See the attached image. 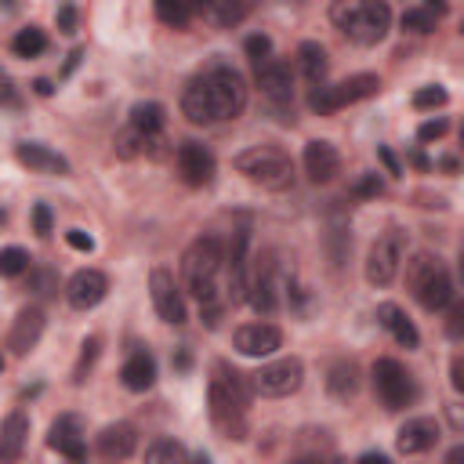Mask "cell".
Segmentation results:
<instances>
[{"label": "cell", "mask_w": 464, "mask_h": 464, "mask_svg": "<svg viewBox=\"0 0 464 464\" xmlns=\"http://www.w3.org/2000/svg\"><path fill=\"white\" fill-rule=\"evenodd\" d=\"M11 51H14L18 58H40V54L47 51V33H44L40 25H25V29L14 33Z\"/></svg>", "instance_id": "31"}, {"label": "cell", "mask_w": 464, "mask_h": 464, "mask_svg": "<svg viewBox=\"0 0 464 464\" xmlns=\"http://www.w3.org/2000/svg\"><path fill=\"white\" fill-rule=\"evenodd\" d=\"M207 399H210L214 428L225 439H246V402H250V392H246L243 373H236L225 362H218L214 377H210V395Z\"/></svg>", "instance_id": "2"}, {"label": "cell", "mask_w": 464, "mask_h": 464, "mask_svg": "<svg viewBox=\"0 0 464 464\" xmlns=\"http://www.w3.org/2000/svg\"><path fill=\"white\" fill-rule=\"evenodd\" d=\"M377 91H381V76L355 72V76H348L341 83H315L312 94H308V109L319 112V116H330V112H337L344 105H355L362 98H373Z\"/></svg>", "instance_id": "7"}, {"label": "cell", "mask_w": 464, "mask_h": 464, "mask_svg": "<svg viewBox=\"0 0 464 464\" xmlns=\"http://www.w3.org/2000/svg\"><path fill=\"white\" fill-rule=\"evenodd\" d=\"M40 334H44V312L40 308H22L14 315V323H11V330H7V352L14 359L25 355V352H33L36 341H40Z\"/></svg>", "instance_id": "20"}, {"label": "cell", "mask_w": 464, "mask_h": 464, "mask_svg": "<svg viewBox=\"0 0 464 464\" xmlns=\"http://www.w3.org/2000/svg\"><path fill=\"white\" fill-rule=\"evenodd\" d=\"M134 446H138V431H134V424H127V420L102 428L98 439H94V450H98V457H105V460H127V457L134 453Z\"/></svg>", "instance_id": "22"}, {"label": "cell", "mask_w": 464, "mask_h": 464, "mask_svg": "<svg viewBox=\"0 0 464 464\" xmlns=\"http://www.w3.org/2000/svg\"><path fill=\"white\" fill-rule=\"evenodd\" d=\"M377 156H381V163L388 167V174H392V178H399V174H402V167H399V160L392 156V149H388V145H381V149H377Z\"/></svg>", "instance_id": "47"}, {"label": "cell", "mask_w": 464, "mask_h": 464, "mask_svg": "<svg viewBox=\"0 0 464 464\" xmlns=\"http://www.w3.org/2000/svg\"><path fill=\"white\" fill-rule=\"evenodd\" d=\"M446 334H450L453 341L464 337V301H450V304H446Z\"/></svg>", "instance_id": "38"}, {"label": "cell", "mask_w": 464, "mask_h": 464, "mask_svg": "<svg viewBox=\"0 0 464 464\" xmlns=\"http://www.w3.org/2000/svg\"><path fill=\"white\" fill-rule=\"evenodd\" d=\"M254 80L257 87L272 98V102H290L294 98V72L283 58H265V62H254Z\"/></svg>", "instance_id": "17"}, {"label": "cell", "mask_w": 464, "mask_h": 464, "mask_svg": "<svg viewBox=\"0 0 464 464\" xmlns=\"http://www.w3.org/2000/svg\"><path fill=\"white\" fill-rule=\"evenodd\" d=\"M33 290L47 297V294H54V290H58V279H54L47 268H36V272H33Z\"/></svg>", "instance_id": "44"}, {"label": "cell", "mask_w": 464, "mask_h": 464, "mask_svg": "<svg viewBox=\"0 0 464 464\" xmlns=\"http://www.w3.org/2000/svg\"><path fill=\"white\" fill-rule=\"evenodd\" d=\"M402 257H406V232L402 228H384L370 254H366V283L370 286H392L399 268H402Z\"/></svg>", "instance_id": "8"}, {"label": "cell", "mask_w": 464, "mask_h": 464, "mask_svg": "<svg viewBox=\"0 0 464 464\" xmlns=\"http://www.w3.org/2000/svg\"><path fill=\"white\" fill-rule=\"evenodd\" d=\"M406 286L424 312H442L453 301V279L439 254L420 250L406 261Z\"/></svg>", "instance_id": "5"}, {"label": "cell", "mask_w": 464, "mask_h": 464, "mask_svg": "<svg viewBox=\"0 0 464 464\" xmlns=\"http://www.w3.org/2000/svg\"><path fill=\"white\" fill-rule=\"evenodd\" d=\"M439 420L435 417H413V420H406L402 428H399V435H395V446H399V453H406V457H413V453H424V450H431L435 442H439Z\"/></svg>", "instance_id": "21"}, {"label": "cell", "mask_w": 464, "mask_h": 464, "mask_svg": "<svg viewBox=\"0 0 464 464\" xmlns=\"http://www.w3.org/2000/svg\"><path fill=\"white\" fill-rule=\"evenodd\" d=\"M301 160H304L308 181H315V185H326V181H334V178L341 174V152H337L330 141H323V138L308 141Z\"/></svg>", "instance_id": "18"}, {"label": "cell", "mask_w": 464, "mask_h": 464, "mask_svg": "<svg viewBox=\"0 0 464 464\" xmlns=\"http://www.w3.org/2000/svg\"><path fill=\"white\" fill-rule=\"evenodd\" d=\"M145 460H152V464H174V460H188V450L181 446V442H174V439H152L149 446H145Z\"/></svg>", "instance_id": "33"}, {"label": "cell", "mask_w": 464, "mask_h": 464, "mask_svg": "<svg viewBox=\"0 0 464 464\" xmlns=\"http://www.w3.org/2000/svg\"><path fill=\"white\" fill-rule=\"evenodd\" d=\"M460 276H464V246H460Z\"/></svg>", "instance_id": "55"}, {"label": "cell", "mask_w": 464, "mask_h": 464, "mask_svg": "<svg viewBox=\"0 0 464 464\" xmlns=\"http://www.w3.org/2000/svg\"><path fill=\"white\" fill-rule=\"evenodd\" d=\"M304 381V362L297 355H286V359H272L265 362L261 370L250 373V388L265 399H283V395H294Z\"/></svg>", "instance_id": "10"}, {"label": "cell", "mask_w": 464, "mask_h": 464, "mask_svg": "<svg viewBox=\"0 0 464 464\" xmlns=\"http://www.w3.org/2000/svg\"><path fill=\"white\" fill-rule=\"evenodd\" d=\"M232 344H236L239 355L265 359V355H272V352L283 344V334H279V326H272V323H246V326H239V330L232 334Z\"/></svg>", "instance_id": "15"}, {"label": "cell", "mask_w": 464, "mask_h": 464, "mask_svg": "<svg viewBox=\"0 0 464 464\" xmlns=\"http://www.w3.org/2000/svg\"><path fill=\"white\" fill-rule=\"evenodd\" d=\"M373 392H377L384 410H406L417 399V384H413L410 370L388 355L373 362Z\"/></svg>", "instance_id": "9"}, {"label": "cell", "mask_w": 464, "mask_h": 464, "mask_svg": "<svg viewBox=\"0 0 464 464\" xmlns=\"http://www.w3.org/2000/svg\"><path fill=\"white\" fill-rule=\"evenodd\" d=\"M246 246H250V232L236 228L228 246H225V272H228V301L239 304L246 301V286H250V268H246Z\"/></svg>", "instance_id": "13"}, {"label": "cell", "mask_w": 464, "mask_h": 464, "mask_svg": "<svg viewBox=\"0 0 464 464\" xmlns=\"http://www.w3.org/2000/svg\"><path fill=\"white\" fill-rule=\"evenodd\" d=\"M105 294H109V279H105V272H98V268H80V272L65 283V297H69V304H72L76 312H87V308L102 304Z\"/></svg>", "instance_id": "14"}, {"label": "cell", "mask_w": 464, "mask_h": 464, "mask_svg": "<svg viewBox=\"0 0 464 464\" xmlns=\"http://www.w3.org/2000/svg\"><path fill=\"white\" fill-rule=\"evenodd\" d=\"M243 109H246V83L225 62L207 65L181 91V116L188 123H203L207 127V123L236 120Z\"/></svg>", "instance_id": "1"}, {"label": "cell", "mask_w": 464, "mask_h": 464, "mask_svg": "<svg viewBox=\"0 0 464 464\" xmlns=\"http://www.w3.org/2000/svg\"><path fill=\"white\" fill-rule=\"evenodd\" d=\"M355 388H359V370H355V362H348V359L334 362L330 373H326V392H330L334 399H352Z\"/></svg>", "instance_id": "27"}, {"label": "cell", "mask_w": 464, "mask_h": 464, "mask_svg": "<svg viewBox=\"0 0 464 464\" xmlns=\"http://www.w3.org/2000/svg\"><path fill=\"white\" fill-rule=\"evenodd\" d=\"M4 102H7L11 109L18 105V98H14V83H11V80H4Z\"/></svg>", "instance_id": "49"}, {"label": "cell", "mask_w": 464, "mask_h": 464, "mask_svg": "<svg viewBox=\"0 0 464 464\" xmlns=\"http://www.w3.org/2000/svg\"><path fill=\"white\" fill-rule=\"evenodd\" d=\"M460 36H464V25H460Z\"/></svg>", "instance_id": "56"}, {"label": "cell", "mask_w": 464, "mask_h": 464, "mask_svg": "<svg viewBox=\"0 0 464 464\" xmlns=\"http://www.w3.org/2000/svg\"><path fill=\"white\" fill-rule=\"evenodd\" d=\"M450 381H453V388L464 395V355H457V359L450 362Z\"/></svg>", "instance_id": "46"}, {"label": "cell", "mask_w": 464, "mask_h": 464, "mask_svg": "<svg viewBox=\"0 0 464 464\" xmlns=\"http://www.w3.org/2000/svg\"><path fill=\"white\" fill-rule=\"evenodd\" d=\"M29 268V254L22 250V246H4L0 250V272L4 276H18V272H25Z\"/></svg>", "instance_id": "36"}, {"label": "cell", "mask_w": 464, "mask_h": 464, "mask_svg": "<svg viewBox=\"0 0 464 464\" xmlns=\"http://www.w3.org/2000/svg\"><path fill=\"white\" fill-rule=\"evenodd\" d=\"M272 4H304V0H272Z\"/></svg>", "instance_id": "54"}, {"label": "cell", "mask_w": 464, "mask_h": 464, "mask_svg": "<svg viewBox=\"0 0 464 464\" xmlns=\"http://www.w3.org/2000/svg\"><path fill=\"white\" fill-rule=\"evenodd\" d=\"M65 243H69L72 250H80V254H91V250H94V239H91L83 228H69V232H65Z\"/></svg>", "instance_id": "43"}, {"label": "cell", "mask_w": 464, "mask_h": 464, "mask_svg": "<svg viewBox=\"0 0 464 464\" xmlns=\"http://www.w3.org/2000/svg\"><path fill=\"white\" fill-rule=\"evenodd\" d=\"M152 7L160 14V22L170 25V29H185L192 22V4L188 0H152Z\"/></svg>", "instance_id": "32"}, {"label": "cell", "mask_w": 464, "mask_h": 464, "mask_svg": "<svg viewBox=\"0 0 464 464\" xmlns=\"http://www.w3.org/2000/svg\"><path fill=\"white\" fill-rule=\"evenodd\" d=\"M446 127H450V123H446L442 116H435V120H424V123L417 127V138H420V141H435V138H442V134H446Z\"/></svg>", "instance_id": "40"}, {"label": "cell", "mask_w": 464, "mask_h": 464, "mask_svg": "<svg viewBox=\"0 0 464 464\" xmlns=\"http://www.w3.org/2000/svg\"><path fill=\"white\" fill-rule=\"evenodd\" d=\"M330 22L359 47H373L392 29V11L384 0H334Z\"/></svg>", "instance_id": "3"}, {"label": "cell", "mask_w": 464, "mask_h": 464, "mask_svg": "<svg viewBox=\"0 0 464 464\" xmlns=\"http://www.w3.org/2000/svg\"><path fill=\"white\" fill-rule=\"evenodd\" d=\"M381 192H384V181L377 174H362L355 181V196H381Z\"/></svg>", "instance_id": "42"}, {"label": "cell", "mask_w": 464, "mask_h": 464, "mask_svg": "<svg viewBox=\"0 0 464 464\" xmlns=\"http://www.w3.org/2000/svg\"><path fill=\"white\" fill-rule=\"evenodd\" d=\"M435 18H439V11H431V7H406L402 11V29H410V33H431L435 29Z\"/></svg>", "instance_id": "34"}, {"label": "cell", "mask_w": 464, "mask_h": 464, "mask_svg": "<svg viewBox=\"0 0 464 464\" xmlns=\"http://www.w3.org/2000/svg\"><path fill=\"white\" fill-rule=\"evenodd\" d=\"M460 134H464V130H460Z\"/></svg>", "instance_id": "57"}, {"label": "cell", "mask_w": 464, "mask_h": 464, "mask_svg": "<svg viewBox=\"0 0 464 464\" xmlns=\"http://www.w3.org/2000/svg\"><path fill=\"white\" fill-rule=\"evenodd\" d=\"M127 123L138 127V130H145V134H163L167 109H163L160 102H138V105L130 109V120H127Z\"/></svg>", "instance_id": "29"}, {"label": "cell", "mask_w": 464, "mask_h": 464, "mask_svg": "<svg viewBox=\"0 0 464 464\" xmlns=\"http://www.w3.org/2000/svg\"><path fill=\"white\" fill-rule=\"evenodd\" d=\"M33 232L36 236H51V207L47 203H36L33 207Z\"/></svg>", "instance_id": "41"}, {"label": "cell", "mask_w": 464, "mask_h": 464, "mask_svg": "<svg viewBox=\"0 0 464 464\" xmlns=\"http://www.w3.org/2000/svg\"><path fill=\"white\" fill-rule=\"evenodd\" d=\"M188 4H192V7H199V11H203V7H207V4H210V0H188Z\"/></svg>", "instance_id": "53"}, {"label": "cell", "mask_w": 464, "mask_h": 464, "mask_svg": "<svg viewBox=\"0 0 464 464\" xmlns=\"http://www.w3.org/2000/svg\"><path fill=\"white\" fill-rule=\"evenodd\" d=\"M174 160H178V174H181L185 185L203 188V185L214 181L218 163H214V152H210L207 145H199V141H181L178 152H174Z\"/></svg>", "instance_id": "12"}, {"label": "cell", "mask_w": 464, "mask_h": 464, "mask_svg": "<svg viewBox=\"0 0 464 464\" xmlns=\"http://www.w3.org/2000/svg\"><path fill=\"white\" fill-rule=\"evenodd\" d=\"M14 156H18V163H25L29 170H36V174H69V160L65 156H58L54 149H47V145H40V141H18L14 145Z\"/></svg>", "instance_id": "23"}, {"label": "cell", "mask_w": 464, "mask_h": 464, "mask_svg": "<svg viewBox=\"0 0 464 464\" xmlns=\"http://www.w3.org/2000/svg\"><path fill=\"white\" fill-rule=\"evenodd\" d=\"M246 54H250V62H265V58H272V40L265 36V33H254V36H246Z\"/></svg>", "instance_id": "39"}, {"label": "cell", "mask_w": 464, "mask_h": 464, "mask_svg": "<svg viewBox=\"0 0 464 464\" xmlns=\"http://www.w3.org/2000/svg\"><path fill=\"white\" fill-rule=\"evenodd\" d=\"M246 11H250L246 0H210L203 7V18L214 22V25H221V29H232V25H239L246 18Z\"/></svg>", "instance_id": "28"}, {"label": "cell", "mask_w": 464, "mask_h": 464, "mask_svg": "<svg viewBox=\"0 0 464 464\" xmlns=\"http://www.w3.org/2000/svg\"><path fill=\"white\" fill-rule=\"evenodd\" d=\"M232 167L250 185H261L268 192H286L294 185V163L279 145H250L232 160Z\"/></svg>", "instance_id": "6"}, {"label": "cell", "mask_w": 464, "mask_h": 464, "mask_svg": "<svg viewBox=\"0 0 464 464\" xmlns=\"http://www.w3.org/2000/svg\"><path fill=\"white\" fill-rule=\"evenodd\" d=\"M54 22H58V29H62V33H76V7H72V4L65 0V4L58 7Z\"/></svg>", "instance_id": "45"}, {"label": "cell", "mask_w": 464, "mask_h": 464, "mask_svg": "<svg viewBox=\"0 0 464 464\" xmlns=\"http://www.w3.org/2000/svg\"><path fill=\"white\" fill-rule=\"evenodd\" d=\"M246 301L254 304V312L261 315H272L279 308V297H276V265H272V254L257 257L254 272H250V286H246Z\"/></svg>", "instance_id": "16"}, {"label": "cell", "mask_w": 464, "mask_h": 464, "mask_svg": "<svg viewBox=\"0 0 464 464\" xmlns=\"http://www.w3.org/2000/svg\"><path fill=\"white\" fill-rule=\"evenodd\" d=\"M98 348H102L98 337H87V341L80 344V359H76V366H72V384H83V381H87V373H91V366H94V359H98Z\"/></svg>", "instance_id": "35"}, {"label": "cell", "mask_w": 464, "mask_h": 464, "mask_svg": "<svg viewBox=\"0 0 464 464\" xmlns=\"http://www.w3.org/2000/svg\"><path fill=\"white\" fill-rule=\"evenodd\" d=\"M80 58H83V51H80V47H76V51H72V54H69V62H65V69H62V72H65V76H69V72H72V69H76V65H80Z\"/></svg>", "instance_id": "48"}, {"label": "cell", "mask_w": 464, "mask_h": 464, "mask_svg": "<svg viewBox=\"0 0 464 464\" xmlns=\"http://www.w3.org/2000/svg\"><path fill=\"white\" fill-rule=\"evenodd\" d=\"M120 377H123V384H127L130 392H145V388H152V381H156V359H152L149 352H134V355L123 362Z\"/></svg>", "instance_id": "26"}, {"label": "cell", "mask_w": 464, "mask_h": 464, "mask_svg": "<svg viewBox=\"0 0 464 464\" xmlns=\"http://www.w3.org/2000/svg\"><path fill=\"white\" fill-rule=\"evenodd\" d=\"M149 294H152V308H156V315H160L163 323L181 326V323L188 319L185 294H181V286L174 283V276H170L167 268H152V276H149Z\"/></svg>", "instance_id": "11"}, {"label": "cell", "mask_w": 464, "mask_h": 464, "mask_svg": "<svg viewBox=\"0 0 464 464\" xmlns=\"http://www.w3.org/2000/svg\"><path fill=\"white\" fill-rule=\"evenodd\" d=\"M33 91H36V94H44V98H47V94H51V91H54V87H51V83H47V80H33Z\"/></svg>", "instance_id": "50"}, {"label": "cell", "mask_w": 464, "mask_h": 464, "mask_svg": "<svg viewBox=\"0 0 464 464\" xmlns=\"http://www.w3.org/2000/svg\"><path fill=\"white\" fill-rule=\"evenodd\" d=\"M424 7H431V11H439V14H446V4H442V0H428Z\"/></svg>", "instance_id": "52"}, {"label": "cell", "mask_w": 464, "mask_h": 464, "mask_svg": "<svg viewBox=\"0 0 464 464\" xmlns=\"http://www.w3.org/2000/svg\"><path fill=\"white\" fill-rule=\"evenodd\" d=\"M446 460H450V464H460V460H464V446H453V450L446 453Z\"/></svg>", "instance_id": "51"}, {"label": "cell", "mask_w": 464, "mask_h": 464, "mask_svg": "<svg viewBox=\"0 0 464 464\" xmlns=\"http://www.w3.org/2000/svg\"><path fill=\"white\" fill-rule=\"evenodd\" d=\"M47 446L58 450V453L69 457V460H83V457H87V446H83V420H80L76 413H62V417L51 424Z\"/></svg>", "instance_id": "19"}, {"label": "cell", "mask_w": 464, "mask_h": 464, "mask_svg": "<svg viewBox=\"0 0 464 464\" xmlns=\"http://www.w3.org/2000/svg\"><path fill=\"white\" fill-rule=\"evenodd\" d=\"M25 435H29V417L22 410H11L4 417V428H0V460H18L22 457V446H25Z\"/></svg>", "instance_id": "25"}, {"label": "cell", "mask_w": 464, "mask_h": 464, "mask_svg": "<svg viewBox=\"0 0 464 464\" xmlns=\"http://www.w3.org/2000/svg\"><path fill=\"white\" fill-rule=\"evenodd\" d=\"M297 62H301V69H304V76L312 80V83H323L326 80V51L315 44V40H304L301 47H297Z\"/></svg>", "instance_id": "30"}, {"label": "cell", "mask_w": 464, "mask_h": 464, "mask_svg": "<svg viewBox=\"0 0 464 464\" xmlns=\"http://www.w3.org/2000/svg\"><path fill=\"white\" fill-rule=\"evenodd\" d=\"M446 87L442 83H428V87H420L417 94H413V109H439V105H446Z\"/></svg>", "instance_id": "37"}, {"label": "cell", "mask_w": 464, "mask_h": 464, "mask_svg": "<svg viewBox=\"0 0 464 464\" xmlns=\"http://www.w3.org/2000/svg\"><path fill=\"white\" fill-rule=\"evenodd\" d=\"M221 268H225V243L218 236H199L181 254L185 286H188V294L199 304H214L218 301V276H221Z\"/></svg>", "instance_id": "4"}, {"label": "cell", "mask_w": 464, "mask_h": 464, "mask_svg": "<svg viewBox=\"0 0 464 464\" xmlns=\"http://www.w3.org/2000/svg\"><path fill=\"white\" fill-rule=\"evenodd\" d=\"M377 323L395 337V344H402V348H417V344H420L417 326L410 323V315H406L395 301H381V304H377Z\"/></svg>", "instance_id": "24"}]
</instances>
